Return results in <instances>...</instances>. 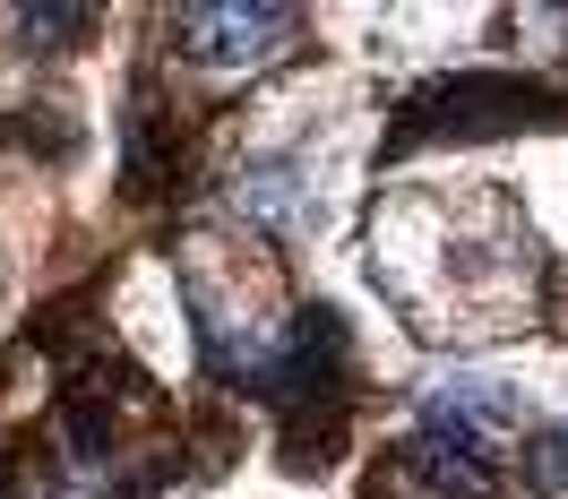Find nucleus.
Wrapping results in <instances>:
<instances>
[{
    "label": "nucleus",
    "mask_w": 568,
    "mask_h": 499,
    "mask_svg": "<svg viewBox=\"0 0 568 499\" xmlns=\"http://www.w3.org/2000/svg\"><path fill=\"white\" fill-rule=\"evenodd\" d=\"M534 112H551L526 78H439V86H414L405 112L388 121V146H439V139H499Z\"/></svg>",
    "instance_id": "f03ea898"
},
{
    "label": "nucleus",
    "mask_w": 568,
    "mask_h": 499,
    "mask_svg": "<svg viewBox=\"0 0 568 499\" xmlns=\"http://www.w3.org/2000/svg\"><path fill=\"white\" fill-rule=\"evenodd\" d=\"M526 482L551 491V499H568V422H551V430L526 439Z\"/></svg>",
    "instance_id": "423d86ee"
},
{
    "label": "nucleus",
    "mask_w": 568,
    "mask_h": 499,
    "mask_svg": "<svg viewBox=\"0 0 568 499\" xmlns=\"http://www.w3.org/2000/svg\"><path fill=\"white\" fill-rule=\"evenodd\" d=\"M250 388L267 396L284 414V465L293 473H311L345 448V405H354V354H345V319L336 310H293L284 327V345L258 361V379Z\"/></svg>",
    "instance_id": "f257e3e1"
},
{
    "label": "nucleus",
    "mask_w": 568,
    "mask_h": 499,
    "mask_svg": "<svg viewBox=\"0 0 568 499\" xmlns=\"http://www.w3.org/2000/svg\"><path fill=\"white\" fill-rule=\"evenodd\" d=\"M18 35L36 43V52H61V43L87 35V9H70V0L61 9H18Z\"/></svg>",
    "instance_id": "0eeeda50"
},
{
    "label": "nucleus",
    "mask_w": 568,
    "mask_h": 499,
    "mask_svg": "<svg viewBox=\"0 0 568 499\" xmlns=\"http://www.w3.org/2000/svg\"><path fill=\"white\" fill-rule=\"evenodd\" d=\"M293 35H302V9H284V0H190V9H173V43L199 70L276 61Z\"/></svg>",
    "instance_id": "7ed1b4c3"
},
{
    "label": "nucleus",
    "mask_w": 568,
    "mask_h": 499,
    "mask_svg": "<svg viewBox=\"0 0 568 499\" xmlns=\"http://www.w3.org/2000/svg\"><path fill=\"white\" fill-rule=\"evenodd\" d=\"M396 473L423 482L430 499H491L499 491V457L465 448V439H439V430H414V439L396 448Z\"/></svg>",
    "instance_id": "20e7f679"
},
{
    "label": "nucleus",
    "mask_w": 568,
    "mask_h": 499,
    "mask_svg": "<svg viewBox=\"0 0 568 499\" xmlns=\"http://www.w3.org/2000/svg\"><path fill=\"white\" fill-rule=\"evenodd\" d=\"M508 422H517V396L491 388V379H448V388H430V405H423V430L465 439V448H483V457H491V439Z\"/></svg>",
    "instance_id": "39448f33"
}]
</instances>
